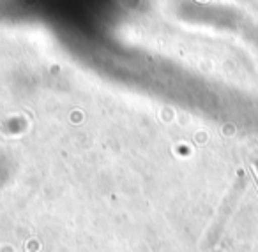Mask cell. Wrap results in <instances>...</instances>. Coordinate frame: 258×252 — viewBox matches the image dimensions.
Masks as SVG:
<instances>
[{
    "label": "cell",
    "mask_w": 258,
    "mask_h": 252,
    "mask_svg": "<svg viewBox=\"0 0 258 252\" xmlns=\"http://www.w3.org/2000/svg\"><path fill=\"white\" fill-rule=\"evenodd\" d=\"M254 167H256V171H258V160H256V162H254Z\"/></svg>",
    "instance_id": "1"
}]
</instances>
